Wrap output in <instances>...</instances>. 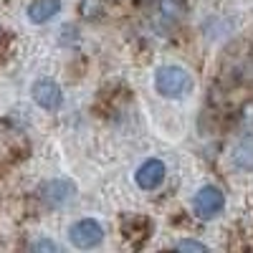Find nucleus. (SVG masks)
<instances>
[{
  "instance_id": "0eeeda50",
  "label": "nucleus",
  "mask_w": 253,
  "mask_h": 253,
  "mask_svg": "<svg viewBox=\"0 0 253 253\" xmlns=\"http://www.w3.org/2000/svg\"><path fill=\"white\" fill-rule=\"evenodd\" d=\"M61 10V0H33L28 5V20L31 23H48Z\"/></svg>"
},
{
  "instance_id": "20e7f679",
  "label": "nucleus",
  "mask_w": 253,
  "mask_h": 253,
  "mask_svg": "<svg viewBox=\"0 0 253 253\" xmlns=\"http://www.w3.org/2000/svg\"><path fill=\"white\" fill-rule=\"evenodd\" d=\"M31 94H33V101L38 104L41 109H46V112H56V109H61V104H63V91H61L58 84L51 81V79H38L33 84Z\"/></svg>"
},
{
  "instance_id": "f257e3e1",
  "label": "nucleus",
  "mask_w": 253,
  "mask_h": 253,
  "mask_svg": "<svg viewBox=\"0 0 253 253\" xmlns=\"http://www.w3.org/2000/svg\"><path fill=\"white\" fill-rule=\"evenodd\" d=\"M155 89L167 99H180L193 89V76L182 66H162L155 74Z\"/></svg>"
},
{
  "instance_id": "f03ea898",
  "label": "nucleus",
  "mask_w": 253,
  "mask_h": 253,
  "mask_svg": "<svg viewBox=\"0 0 253 253\" xmlns=\"http://www.w3.org/2000/svg\"><path fill=\"white\" fill-rule=\"evenodd\" d=\"M223 208H225V198H223V193L215 185L200 187L195 193V198H193V210H195V215L203 218V220H213L218 213H223Z\"/></svg>"
},
{
  "instance_id": "1a4fd4ad",
  "label": "nucleus",
  "mask_w": 253,
  "mask_h": 253,
  "mask_svg": "<svg viewBox=\"0 0 253 253\" xmlns=\"http://www.w3.org/2000/svg\"><path fill=\"white\" fill-rule=\"evenodd\" d=\"M177 251H208L203 243H198V241H180L177 246H175Z\"/></svg>"
},
{
  "instance_id": "423d86ee",
  "label": "nucleus",
  "mask_w": 253,
  "mask_h": 253,
  "mask_svg": "<svg viewBox=\"0 0 253 253\" xmlns=\"http://www.w3.org/2000/svg\"><path fill=\"white\" fill-rule=\"evenodd\" d=\"M134 177H137V185H139L142 190H155V187H160L162 180H165V162H162V160H155V157L147 160V162H142Z\"/></svg>"
},
{
  "instance_id": "9d476101",
  "label": "nucleus",
  "mask_w": 253,
  "mask_h": 253,
  "mask_svg": "<svg viewBox=\"0 0 253 253\" xmlns=\"http://www.w3.org/2000/svg\"><path fill=\"white\" fill-rule=\"evenodd\" d=\"M33 251H58V246L51 241H38V243H33Z\"/></svg>"
},
{
  "instance_id": "6e6552de",
  "label": "nucleus",
  "mask_w": 253,
  "mask_h": 253,
  "mask_svg": "<svg viewBox=\"0 0 253 253\" xmlns=\"http://www.w3.org/2000/svg\"><path fill=\"white\" fill-rule=\"evenodd\" d=\"M233 165L243 172L253 170V137H243L236 147H233Z\"/></svg>"
},
{
  "instance_id": "7ed1b4c3",
  "label": "nucleus",
  "mask_w": 253,
  "mask_h": 253,
  "mask_svg": "<svg viewBox=\"0 0 253 253\" xmlns=\"http://www.w3.org/2000/svg\"><path fill=\"white\" fill-rule=\"evenodd\" d=\"M69 241L71 246L81 248V251H89V248H96L101 241H104V228L101 223L91 220V218H84V220H76L69 230Z\"/></svg>"
},
{
  "instance_id": "39448f33",
  "label": "nucleus",
  "mask_w": 253,
  "mask_h": 253,
  "mask_svg": "<svg viewBox=\"0 0 253 253\" xmlns=\"http://www.w3.org/2000/svg\"><path fill=\"white\" fill-rule=\"evenodd\" d=\"M76 195V185L71 180H51L46 182L43 187H41V198H43L46 205L51 208H61V205H66L71 198Z\"/></svg>"
}]
</instances>
